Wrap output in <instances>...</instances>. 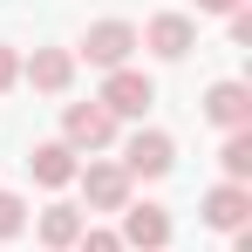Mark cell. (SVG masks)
Listing matches in <instances>:
<instances>
[{
  "instance_id": "6da1fadb",
  "label": "cell",
  "mask_w": 252,
  "mask_h": 252,
  "mask_svg": "<svg viewBox=\"0 0 252 252\" xmlns=\"http://www.w3.org/2000/svg\"><path fill=\"white\" fill-rule=\"evenodd\" d=\"M116 164H123V177L129 184H164L170 170H177V143H170V129H157V123H129L123 136H116Z\"/></svg>"
},
{
  "instance_id": "7a4b0ae2",
  "label": "cell",
  "mask_w": 252,
  "mask_h": 252,
  "mask_svg": "<svg viewBox=\"0 0 252 252\" xmlns=\"http://www.w3.org/2000/svg\"><path fill=\"white\" fill-rule=\"evenodd\" d=\"M116 136H123V123H116L95 95H89V102H62V143H68L75 157H109Z\"/></svg>"
},
{
  "instance_id": "3957f363",
  "label": "cell",
  "mask_w": 252,
  "mask_h": 252,
  "mask_svg": "<svg viewBox=\"0 0 252 252\" xmlns=\"http://www.w3.org/2000/svg\"><path fill=\"white\" fill-rule=\"evenodd\" d=\"M129 55H136V21H123V14H102V21H89L82 41H75V62H89V68H129Z\"/></svg>"
},
{
  "instance_id": "277c9868",
  "label": "cell",
  "mask_w": 252,
  "mask_h": 252,
  "mask_svg": "<svg viewBox=\"0 0 252 252\" xmlns=\"http://www.w3.org/2000/svg\"><path fill=\"white\" fill-rule=\"evenodd\" d=\"M75 191H82V218H95V211H109V218H116V211L136 198V184L123 177L116 157H89V164L75 170Z\"/></svg>"
},
{
  "instance_id": "5b68a950",
  "label": "cell",
  "mask_w": 252,
  "mask_h": 252,
  "mask_svg": "<svg viewBox=\"0 0 252 252\" xmlns=\"http://www.w3.org/2000/svg\"><path fill=\"white\" fill-rule=\"evenodd\" d=\"M170 232H177V218L164 205H150V198H129L116 211V239L123 252H170Z\"/></svg>"
},
{
  "instance_id": "8992f818",
  "label": "cell",
  "mask_w": 252,
  "mask_h": 252,
  "mask_svg": "<svg viewBox=\"0 0 252 252\" xmlns=\"http://www.w3.org/2000/svg\"><path fill=\"white\" fill-rule=\"evenodd\" d=\"M95 102H102L116 123H143V116H150V102H157V82H150V75L129 62V68H109V75H102Z\"/></svg>"
},
{
  "instance_id": "52a82bcc",
  "label": "cell",
  "mask_w": 252,
  "mask_h": 252,
  "mask_svg": "<svg viewBox=\"0 0 252 252\" xmlns=\"http://www.w3.org/2000/svg\"><path fill=\"white\" fill-rule=\"evenodd\" d=\"M198 116H205L211 129H252V82H239V75H218V82L205 89V102H198Z\"/></svg>"
},
{
  "instance_id": "ba28073f",
  "label": "cell",
  "mask_w": 252,
  "mask_h": 252,
  "mask_svg": "<svg viewBox=\"0 0 252 252\" xmlns=\"http://www.w3.org/2000/svg\"><path fill=\"white\" fill-rule=\"evenodd\" d=\"M75 75H82L75 48H34V55H21V82L34 89V95H68Z\"/></svg>"
},
{
  "instance_id": "9c48e42d",
  "label": "cell",
  "mask_w": 252,
  "mask_h": 252,
  "mask_svg": "<svg viewBox=\"0 0 252 252\" xmlns=\"http://www.w3.org/2000/svg\"><path fill=\"white\" fill-rule=\"evenodd\" d=\"M136 48H150V55H157V62H184V55H191V48H198V21H191V14H150V21H143V28H136Z\"/></svg>"
},
{
  "instance_id": "30bf717a",
  "label": "cell",
  "mask_w": 252,
  "mask_h": 252,
  "mask_svg": "<svg viewBox=\"0 0 252 252\" xmlns=\"http://www.w3.org/2000/svg\"><path fill=\"white\" fill-rule=\"evenodd\" d=\"M198 218H205V232H239V225H252V184H211L205 198H198Z\"/></svg>"
},
{
  "instance_id": "8fae6325",
  "label": "cell",
  "mask_w": 252,
  "mask_h": 252,
  "mask_svg": "<svg viewBox=\"0 0 252 252\" xmlns=\"http://www.w3.org/2000/svg\"><path fill=\"white\" fill-rule=\"evenodd\" d=\"M28 225H34V239H41V252H75V239H82V205H68V198H55V205H41L34 211V218H28Z\"/></svg>"
},
{
  "instance_id": "7c38bea8",
  "label": "cell",
  "mask_w": 252,
  "mask_h": 252,
  "mask_svg": "<svg viewBox=\"0 0 252 252\" xmlns=\"http://www.w3.org/2000/svg\"><path fill=\"white\" fill-rule=\"evenodd\" d=\"M75 170H82V157H75L62 136H48V143L28 150V177H34L41 191H68V184H75Z\"/></svg>"
},
{
  "instance_id": "4fadbf2b",
  "label": "cell",
  "mask_w": 252,
  "mask_h": 252,
  "mask_svg": "<svg viewBox=\"0 0 252 252\" xmlns=\"http://www.w3.org/2000/svg\"><path fill=\"white\" fill-rule=\"evenodd\" d=\"M218 170H225V184H252V129H232L218 143Z\"/></svg>"
},
{
  "instance_id": "5bb4252c",
  "label": "cell",
  "mask_w": 252,
  "mask_h": 252,
  "mask_svg": "<svg viewBox=\"0 0 252 252\" xmlns=\"http://www.w3.org/2000/svg\"><path fill=\"white\" fill-rule=\"evenodd\" d=\"M28 218H34V211H28V198L0 184V246H7V239H21V232H28Z\"/></svg>"
},
{
  "instance_id": "9a60e30c",
  "label": "cell",
  "mask_w": 252,
  "mask_h": 252,
  "mask_svg": "<svg viewBox=\"0 0 252 252\" xmlns=\"http://www.w3.org/2000/svg\"><path fill=\"white\" fill-rule=\"evenodd\" d=\"M75 252H123V239H116V225H95V218H89L82 239H75Z\"/></svg>"
},
{
  "instance_id": "2e32d148",
  "label": "cell",
  "mask_w": 252,
  "mask_h": 252,
  "mask_svg": "<svg viewBox=\"0 0 252 252\" xmlns=\"http://www.w3.org/2000/svg\"><path fill=\"white\" fill-rule=\"evenodd\" d=\"M14 89H21V48L0 41V95H14Z\"/></svg>"
},
{
  "instance_id": "e0dca14e",
  "label": "cell",
  "mask_w": 252,
  "mask_h": 252,
  "mask_svg": "<svg viewBox=\"0 0 252 252\" xmlns=\"http://www.w3.org/2000/svg\"><path fill=\"white\" fill-rule=\"evenodd\" d=\"M225 34H232V48H252V7H232L225 14Z\"/></svg>"
},
{
  "instance_id": "ac0fdd59",
  "label": "cell",
  "mask_w": 252,
  "mask_h": 252,
  "mask_svg": "<svg viewBox=\"0 0 252 252\" xmlns=\"http://www.w3.org/2000/svg\"><path fill=\"white\" fill-rule=\"evenodd\" d=\"M232 7H246V0H198V14H218V21H225Z\"/></svg>"
},
{
  "instance_id": "d6986e66",
  "label": "cell",
  "mask_w": 252,
  "mask_h": 252,
  "mask_svg": "<svg viewBox=\"0 0 252 252\" xmlns=\"http://www.w3.org/2000/svg\"><path fill=\"white\" fill-rule=\"evenodd\" d=\"M232 252H252V225H239V232H232Z\"/></svg>"
}]
</instances>
